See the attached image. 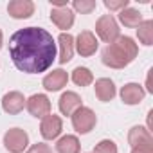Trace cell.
I'll return each instance as SVG.
<instances>
[{
	"instance_id": "9c48e42d",
	"label": "cell",
	"mask_w": 153,
	"mask_h": 153,
	"mask_svg": "<svg viewBox=\"0 0 153 153\" xmlns=\"http://www.w3.org/2000/svg\"><path fill=\"white\" fill-rule=\"evenodd\" d=\"M2 108L9 115L20 114L25 108V97H24V94L18 92V90H11V92L4 94V97H2Z\"/></svg>"
},
{
	"instance_id": "9a60e30c",
	"label": "cell",
	"mask_w": 153,
	"mask_h": 153,
	"mask_svg": "<svg viewBox=\"0 0 153 153\" xmlns=\"http://www.w3.org/2000/svg\"><path fill=\"white\" fill-rule=\"evenodd\" d=\"M58 45H59V63L65 65L72 59L74 56V36L68 33H61L58 38Z\"/></svg>"
},
{
	"instance_id": "83f0119b",
	"label": "cell",
	"mask_w": 153,
	"mask_h": 153,
	"mask_svg": "<svg viewBox=\"0 0 153 153\" xmlns=\"http://www.w3.org/2000/svg\"><path fill=\"white\" fill-rule=\"evenodd\" d=\"M2 43H4V36H2V31H0V49H2Z\"/></svg>"
},
{
	"instance_id": "e0dca14e",
	"label": "cell",
	"mask_w": 153,
	"mask_h": 153,
	"mask_svg": "<svg viewBox=\"0 0 153 153\" xmlns=\"http://www.w3.org/2000/svg\"><path fill=\"white\" fill-rule=\"evenodd\" d=\"M128 142L131 148H137V146H146V144H153V137L149 133L148 128L144 126H133L128 133Z\"/></svg>"
},
{
	"instance_id": "4316f807",
	"label": "cell",
	"mask_w": 153,
	"mask_h": 153,
	"mask_svg": "<svg viewBox=\"0 0 153 153\" xmlns=\"http://www.w3.org/2000/svg\"><path fill=\"white\" fill-rule=\"evenodd\" d=\"M51 6H54V7H68V4L65 0H51Z\"/></svg>"
},
{
	"instance_id": "d4e9b609",
	"label": "cell",
	"mask_w": 153,
	"mask_h": 153,
	"mask_svg": "<svg viewBox=\"0 0 153 153\" xmlns=\"http://www.w3.org/2000/svg\"><path fill=\"white\" fill-rule=\"evenodd\" d=\"M27 153H52V149H51V146H49V144L36 142V144H33V146L27 149Z\"/></svg>"
},
{
	"instance_id": "30bf717a",
	"label": "cell",
	"mask_w": 153,
	"mask_h": 153,
	"mask_svg": "<svg viewBox=\"0 0 153 153\" xmlns=\"http://www.w3.org/2000/svg\"><path fill=\"white\" fill-rule=\"evenodd\" d=\"M68 83V74L63 68H56L43 78V88L49 92H58Z\"/></svg>"
},
{
	"instance_id": "7c38bea8",
	"label": "cell",
	"mask_w": 153,
	"mask_h": 153,
	"mask_svg": "<svg viewBox=\"0 0 153 153\" xmlns=\"http://www.w3.org/2000/svg\"><path fill=\"white\" fill-rule=\"evenodd\" d=\"M7 13L16 20H24L34 13V4L31 0H11L7 4Z\"/></svg>"
},
{
	"instance_id": "2e32d148",
	"label": "cell",
	"mask_w": 153,
	"mask_h": 153,
	"mask_svg": "<svg viewBox=\"0 0 153 153\" xmlns=\"http://www.w3.org/2000/svg\"><path fill=\"white\" fill-rule=\"evenodd\" d=\"M94 90H96V97H97L99 101H103V103H108V101H112V99L115 97V85H114V81L108 79V78L97 79Z\"/></svg>"
},
{
	"instance_id": "5b68a950",
	"label": "cell",
	"mask_w": 153,
	"mask_h": 153,
	"mask_svg": "<svg viewBox=\"0 0 153 153\" xmlns=\"http://www.w3.org/2000/svg\"><path fill=\"white\" fill-rule=\"evenodd\" d=\"M4 146L11 153H22L29 146V135L22 128H11L4 135Z\"/></svg>"
},
{
	"instance_id": "7402d4cb",
	"label": "cell",
	"mask_w": 153,
	"mask_h": 153,
	"mask_svg": "<svg viewBox=\"0 0 153 153\" xmlns=\"http://www.w3.org/2000/svg\"><path fill=\"white\" fill-rule=\"evenodd\" d=\"M96 2L94 0H74L72 2V7L78 11V13H81V15H88V13H92L94 9H96Z\"/></svg>"
},
{
	"instance_id": "8992f818",
	"label": "cell",
	"mask_w": 153,
	"mask_h": 153,
	"mask_svg": "<svg viewBox=\"0 0 153 153\" xmlns=\"http://www.w3.org/2000/svg\"><path fill=\"white\" fill-rule=\"evenodd\" d=\"M25 108L33 117L43 119L51 114V101L45 94H33L29 99H25Z\"/></svg>"
},
{
	"instance_id": "44dd1931",
	"label": "cell",
	"mask_w": 153,
	"mask_h": 153,
	"mask_svg": "<svg viewBox=\"0 0 153 153\" xmlns=\"http://www.w3.org/2000/svg\"><path fill=\"white\" fill-rule=\"evenodd\" d=\"M137 38L146 47L153 45V20H142V24L137 27Z\"/></svg>"
},
{
	"instance_id": "d6986e66",
	"label": "cell",
	"mask_w": 153,
	"mask_h": 153,
	"mask_svg": "<svg viewBox=\"0 0 153 153\" xmlns=\"http://www.w3.org/2000/svg\"><path fill=\"white\" fill-rule=\"evenodd\" d=\"M119 20H121V24L124 27L133 29V27H139L142 24V15L133 7H126V9L119 11Z\"/></svg>"
},
{
	"instance_id": "5bb4252c",
	"label": "cell",
	"mask_w": 153,
	"mask_h": 153,
	"mask_svg": "<svg viewBox=\"0 0 153 153\" xmlns=\"http://www.w3.org/2000/svg\"><path fill=\"white\" fill-rule=\"evenodd\" d=\"M58 106H59V112L63 115H72L78 108H81V97L76 94V92H63L59 101H58Z\"/></svg>"
},
{
	"instance_id": "4fadbf2b",
	"label": "cell",
	"mask_w": 153,
	"mask_h": 153,
	"mask_svg": "<svg viewBox=\"0 0 153 153\" xmlns=\"http://www.w3.org/2000/svg\"><path fill=\"white\" fill-rule=\"evenodd\" d=\"M146 96V90L139 83H126L121 88V99L124 105H139Z\"/></svg>"
},
{
	"instance_id": "ba28073f",
	"label": "cell",
	"mask_w": 153,
	"mask_h": 153,
	"mask_svg": "<svg viewBox=\"0 0 153 153\" xmlns=\"http://www.w3.org/2000/svg\"><path fill=\"white\" fill-rule=\"evenodd\" d=\"M63 130V123H61V117L59 115H54V114H49L47 117L42 119V124H40V133L43 139L47 140H54L59 137Z\"/></svg>"
},
{
	"instance_id": "cb8c5ba5",
	"label": "cell",
	"mask_w": 153,
	"mask_h": 153,
	"mask_svg": "<svg viewBox=\"0 0 153 153\" xmlns=\"http://www.w3.org/2000/svg\"><path fill=\"white\" fill-rule=\"evenodd\" d=\"M130 4V0H105V7L110 11H123Z\"/></svg>"
},
{
	"instance_id": "6da1fadb",
	"label": "cell",
	"mask_w": 153,
	"mask_h": 153,
	"mask_svg": "<svg viewBox=\"0 0 153 153\" xmlns=\"http://www.w3.org/2000/svg\"><path fill=\"white\" fill-rule=\"evenodd\" d=\"M9 56L15 67L25 74L45 72L56 59V42L42 27H25L9 40Z\"/></svg>"
},
{
	"instance_id": "8fae6325",
	"label": "cell",
	"mask_w": 153,
	"mask_h": 153,
	"mask_svg": "<svg viewBox=\"0 0 153 153\" xmlns=\"http://www.w3.org/2000/svg\"><path fill=\"white\" fill-rule=\"evenodd\" d=\"M51 20H52V24H54L58 29H61V31L65 33V31H68V29L74 25V13H72V9H68V7H52V11H51Z\"/></svg>"
},
{
	"instance_id": "ac0fdd59",
	"label": "cell",
	"mask_w": 153,
	"mask_h": 153,
	"mask_svg": "<svg viewBox=\"0 0 153 153\" xmlns=\"http://www.w3.org/2000/svg\"><path fill=\"white\" fill-rule=\"evenodd\" d=\"M81 144L76 135H63L56 142V151L58 153H79Z\"/></svg>"
},
{
	"instance_id": "52a82bcc",
	"label": "cell",
	"mask_w": 153,
	"mask_h": 153,
	"mask_svg": "<svg viewBox=\"0 0 153 153\" xmlns=\"http://www.w3.org/2000/svg\"><path fill=\"white\" fill-rule=\"evenodd\" d=\"M74 49L78 51L83 58H88L92 54H96L97 51V38L92 31H81L78 34V38L74 40Z\"/></svg>"
},
{
	"instance_id": "277c9868",
	"label": "cell",
	"mask_w": 153,
	"mask_h": 153,
	"mask_svg": "<svg viewBox=\"0 0 153 153\" xmlns=\"http://www.w3.org/2000/svg\"><path fill=\"white\" fill-rule=\"evenodd\" d=\"M96 33L97 36L105 42V43H114L119 36H121V29L117 20L112 15H103L97 22H96Z\"/></svg>"
},
{
	"instance_id": "ffe728a7",
	"label": "cell",
	"mask_w": 153,
	"mask_h": 153,
	"mask_svg": "<svg viewBox=\"0 0 153 153\" xmlns=\"http://www.w3.org/2000/svg\"><path fill=\"white\" fill-rule=\"evenodd\" d=\"M72 81L78 87H88L94 81V74L87 67H76L72 70Z\"/></svg>"
},
{
	"instance_id": "484cf974",
	"label": "cell",
	"mask_w": 153,
	"mask_h": 153,
	"mask_svg": "<svg viewBox=\"0 0 153 153\" xmlns=\"http://www.w3.org/2000/svg\"><path fill=\"white\" fill-rule=\"evenodd\" d=\"M131 153H153V144H146V146L131 148Z\"/></svg>"
},
{
	"instance_id": "3957f363",
	"label": "cell",
	"mask_w": 153,
	"mask_h": 153,
	"mask_svg": "<svg viewBox=\"0 0 153 153\" xmlns=\"http://www.w3.org/2000/svg\"><path fill=\"white\" fill-rule=\"evenodd\" d=\"M70 117H72V126H74V130L78 131V133H81V135L90 133V131L94 130L96 123H97V117H96L94 110L88 108V106L78 108Z\"/></svg>"
},
{
	"instance_id": "7a4b0ae2",
	"label": "cell",
	"mask_w": 153,
	"mask_h": 153,
	"mask_svg": "<svg viewBox=\"0 0 153 153\" xmlns=\"http://www.w3.org/2000/svg\"><path fill=\"white\" fill-rule=\"evenodd\" d=\"M139 54V47L130 36H119L114 43L106 45L103 51V63L110 68H124L128 67Z\"/></svg>"
},
{
	"instance_id": "603a6c76",
	"label": "cell",
	"mask_w": 153,
	"mask_h": 153,
	"mask_svg": "<svg viewBox=\"0 0 153 153\" xmlns=\"http://www.w3.org/2000/svg\"><path fill=\"white\" fill-rule=\"evenodd\" d=\"M94 153H117V146H115L114 140H110V139H103L101 142L96 144Z\"/></svg>"
}]
</instances>
